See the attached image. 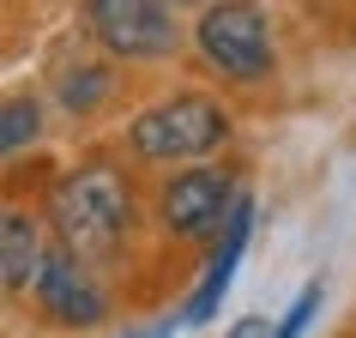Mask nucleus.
<instances>
[{
	"instance_id": "obj_6",
	"label": "nucleus",
	"mask_w": 356,
	"mask_h": 338,
	"mask_svg": "<svg viewBox=\"0 0 356 338\" xmlns=\"http://www.w3.org/2000/svg\"><path fill=\"white\" fill-rule=\"evenodd\" d=\"M37 302H42V314L60 320V326H97V320H103V290L91 284V272L79 266L73 248H60V254L42 260Z\"/></svg>"
},
{
	"instance_id": "obj_8",
	"label": "nucleus",
	"mask_w": 356,
	"mask_h": 338,
	"mask_svg": "<svg viewBox=\"0 0 356 338\" xmlns=\"http://www.w3.org/2000/svg\"><path fill=\"white\" fill-rule=\"evenodd\" d=\"M37 272H42V254H37V224H31V211H6V218H0V284H6V290H24Z\"/></svg>"
},
{
	"instance_id": "obj_4",
	"label": "nucleus",
	"mask_w": 356,
	"mask_h": 338,
	"mask_svg": "<svg viewBox=\"0 0 356 338\" xmlns=\"http://www.w3.org/2000/svg\"><path fill=\"white\" fill-rule=\"evenodd\" d=\"M200 49L211 67H224L229 79H260L272 67V37H266L260 6L248 0H224L200 19Z\"/></svg>"
},
{
	"instance_id": "obj_11",
	"label": "nucleus",
	"mask_w": 356,
	"mask_h": 338,
	"mask_svg": "<svg viewBox=\"0 0 356 338\" xmlns=\"http://www.w3.org/2000/svg\"><path fill=\"white\" fill-rule=\"evenodd\" d=\"M224 338H272V326H266L260 314H248V320H236V326H229Z\"/></svg>"
},
{
	"instance_id": "obj_3",
	"label": "nucleus",
	"mask_w": 356,
	"mask_h": 338,
	"mask_svg": "<svg viewBox=\"0 0 356 338\" xmlns=\"http://www.w3.org/2000/svg\"><path fill=\"white\" fill-rule=\"evenodd\" d=\"M85 19H91V37L109 55H127V61L175 55V42H181V31H175L163 0H91Z\"/></svg>"
},
{
	"instance_id": "obj_9",
	"label": "nucleus",
	"mask_w": 356,
	"mask_h": 338,
	"mask_svg": "<svg viewBox=\"0 0 356 338\" xmlns=\"http://www.w3.org/2000/svg\"><path fill=\"white\" fill-rule=\"evenodd\" d=\"M24 139H37V103H6V127H0V145L6 151H19Z\"/></svg>"
},
{
	"instance_id": "obj_12",
	"label": "nucleus",
	"mask_w": 356,
	"mask_h": 338,
	"mask_svg": "<svg viewBox=\"0 0 356 338\" xmlns=\"http://www.w3.org/2000/svg\"><path fill=\"white\" fill-rule=\"evenodd\" d=\"M175 332V320H157V326H139V332H121V338H169Z\"/></svg>"
},
{
	"instance_id": "obj_2",
	"label": "nucleus",
	"mask_w": 356,
	"mask_h": 338,
	"mask_svg": "<svg viewBox=\"0 0 356 338\" xmlns=\"http://www.w3.org/2000/svg\"><path fill=\"white\" fill-rule=\"evenodd\" d=\"M229 139V115L211 97H169L157 109L133 121V151L151 163H175V157H206L211 145Z\"/></svg>"
},
{
	"instance_id": "obj_10",
	"label": "nucleus",
	"mask_w": 356,
	"mask_h": 338,
	"mask_svg": "<svg viewBox=\"0 0 356 338\" xmlns=\"http://www.w3.org/2000/svg\"><path fill=\"white\" fill-rule=\"evenodd\" d=\"M314 308H320V284H308V290L290 302V314L278 320V332H272V338H302V332H308V320H314Z\"/></svg>"
},
{
	"instance_id": "obj_5",
	"label": "nucleus",
	"mask_w": 356,
	"mask_h": 338,
	"mask_svg": "<svg viewBox=\"0 0 356 338\" xmlns=\"http://www.w3.org/2000/svg\"><path fill=\"white\" fill-rule=\"evenodd\" d=\"M229 206H236V182L224 169H181L163 188L157 211H163V224L175 236H206V230H218L229 218Z\"/></svg>"
},
{
	"instance_id": "obj_1",
	"label": "nucleus",
	"mask_w": 356,
	"mask_h": 338,
	"mask_svg": "<svg viewBox=\"0 0 356 338\" xmlns=\"http://www.w3.org/2000/svg\"><path fill=\"white\" fill-rule=\"evenodd\" d=\"M49 218H55V230H60V248H73L79 260L115 254L121 236H127V218H133L127 182H121L115 169H103V163L73 169V175H60L55 193H49Z\"/></svg>"
},
{
	"instance_id": "obj_7",
	"label": "nucleus",
	"mask_w": 356,
	"mask_h": 338,
	"mask_svg": "<svg viewBox=\"0 0 356 338\" xmlns=\"http://www.w3.org/2000/svg\"><path fill=\"white\" fill-rule=\"evenodd\" d=\"M248 230H254V200H248V193H236V206H229V218H224V242H218V254H211L200 290H193L188 308H181V320H188V326H206V320L218 314V302H224L229 278H236V266H242Z\"/></svg>"
}]
</instances>
